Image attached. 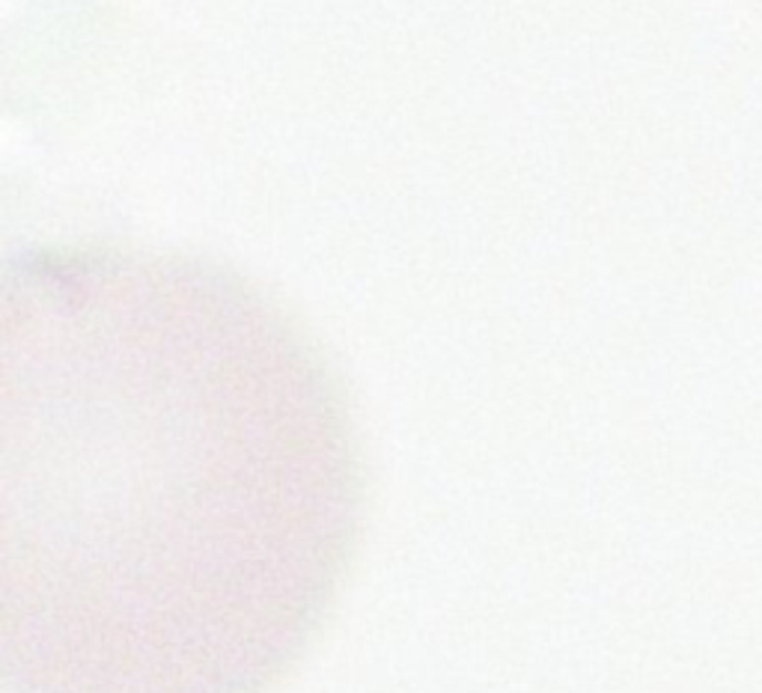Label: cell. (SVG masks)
Masks as SVG:
<instances>
[{"mask_svg": "<svg viewBox=\"0 0 762 693\" xmlns=\"http://www.w3.org/2000/svg\"><path fill=\"white\" fill-rule=\"evenodd\" d=\"M360 518L352 417L281 304L152 247L0 281V670L16 693H263Z\"/></svg>", "mask_w": 762, "mask_h": 693, "instance_id": "6da1fadb", "label": "cell"}]
</instances>
